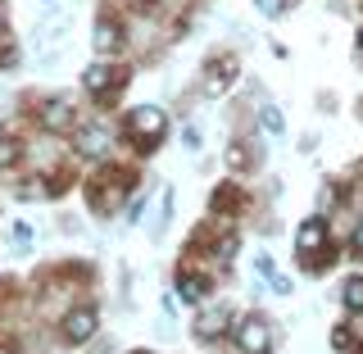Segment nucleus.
Returning <instances> with one entry per match:
<instances>
[{"instance_id": "f257e3e1", "label": "nucleus", "mask_w": 363, "mask_h": 354, "mask_svg": "<svg viewBox=\"0 0 363 354\" xmlns=\"http://www.w3.org/2000/svg\"><path fill=\"white\" fill-rule=\"evenodd\" d=\"M164 128H168V118H164V114H159L155 105H141V109H132V118H128V132H132L136 141L145 145V150H150V145L159 141V136H164Z\"/></svg>"}, {"instance_id": "f03ea898", "label": "nucleus", "mask_w": 363, "mask_h": 354, "mask_svg": "<svg viewBox=\"0 0 363 354\" xmlns=\"http://www.w3.org/2000/svg\"><path fill=\"white\" fill-rule=\"evenodd\" d=\"M236 345L245 354H268L272 350V332L264 318H245V323H236Z\"/></svg>"}, {"instance_id": "7ed1b4c3", "label": "nucleus", "mask_w": 363, "mask_h": 354, "mask_svg": "<svg viewBox=\"0 0 363 354\" xmlns=\"http://www.w3.org/2000/svg\"><path fill=\"white\" fill-rule=\"evenodd\" d=\"M323 241H327V223H323V219H309V223L300 227V236H295V245H300L304 259H309L313 250H323Z\"/></svg>"}, {"instance_id": "20e7f679", "label": "nucleus", "mask_w": 363, "mask_h": 354, "mask_svg": "<svg viewBox=\"0 0 363 354\" xmlns=\"http://www.w3.org/2000/svg\"><path fill=\"white\" fill-rule=\"evenodd\" d=\"M232 73H236V60H232V55H218V60H209V68H204V77H209V91H227V87H232Z\"/></svg>"}, {"instance_id": "39448f33", "label": "nucleus", "mask_w": 363, "mask_h": 354, "mask_svg": "<svg viewBox=\"0 0 363 354\" xmlns=\"http://www.w3.org/2000/svg\"><path fill=\"white\" fill-rule=\"evenodd\" d=\"M64 332H68V341H86L96 332V309H73L64 318Z\"/></svg>"}, {"instance_id": "423d86ee", "label": "nucleus", "mask_w": 363, "mask_h": 354, "mask_svg": "<svg viewBox=\"0 0 363 354\" xmlns=\"http://www.w3.org/2000/svg\"><path fill=\"white\" fill-rule=\"evenodd\" d=\"M77 150L91 155V159H100L109 150V132L105 128H82V132H77Z\"/></svg>"}, {"instance_id": "0eeeda50", "label": "nucleus", "mask_w": 363, "mask_h": 354, "mask_svg": "<svg viewBox=\"0 0 363 354\" xmlns=\"http://www.w3.org/2000/svg\"><path fill=\"white\" fill-rule=\"evenodd\" d=\"M86 87L96 91V96H109V91L118 87V73H113V68H105V64H91V68H86Z\"/></svg>"}, {"instance_id": "6e6552de", "label": "nucleus", "mask_w": 363, "mask_h": 354, "mask_svg": "<svg viewBox=\"0 0 363 354\" xmlns=\"http://www.w3.org/2000/svg\"><path fill=\"white\" fill-rule=\"evenodd\" d=\"M41 123H45L50 132L68 128V123H73V105H64V100H50V105H45V114H41Z\"/></svg>"}, {"instance_id": "1a4fd4ad", "label": "nucleus", "mask_w": 363, "mask_h": 354, "mask_svg": "<svg viewBox=\"0 0 363 354\" xmlns=\"http://www.w3.org/2000/svg\"><path fill=\"white\" fill-rule=\"evenodd\" d=\"M96 45H100V50H118V45H123V32H118V23H113V18H100L96 23Z\"/></svg>"}, {"instance_id": "9d476101", "label": "nucleus", "mask_w": 363, "mask_h": 354, "mask_svg": "<svg viewBox=\"0 0 363 354\" xmlns=\"http://www.w3.org/2000/svg\"><path fill=\"white\" fill-rule=\"evenodd\" d=\"M177 295H182V300H191V304H196V300H204V282L196 277V272H182V282H177Z\"/></svg>"}, {"instance_id": "9b49d317", "label": "nucleus", "mask_w": 363, "mask_h": 354, "mask_svg": "<svg viewBox=\"0 0 363 354\" xmlns=\"http://www.w3.org/2000/svg\"><path fill=\"white\" fill-rule=\"evenodd\" d=\"M227 323V314L223 309H213L209 318H200V327H196V332H200V341H213V336H218V327Z\"/></svg>"}, {"instance_id": "f8f14e48", "label": "nucleus", "mask_w": 363, "mask_h": 354, "mask_svg": "<svg viewBox=\"0 0 363 354\" xmlns=\"http://www.w3.org/2000/svg\"><path fill=\"white\" fill-rule=\"evenodd\" d=\"M345 309H363V277H354V282H345Z\"/></svg>"}, {"instance_id": "ddd939ff", "label": "nucleus", "mask_w": 363, "mask_h": 354, "mask_svg": "<svg viewBox=\"0 0 363 354\" xmlns=\"http://www.w3.org/2000/svg\"><path fill=\"white\" fill-rule=\"evenodd\" d=\"M45 196V182L41 177H32V182H23L18 187V200H41Z\"/></svg>"}, {"instance_id": "4468645a", "label": "nucleus", "mask_w": 363, "mask_h": 354, "mask_svg": "<svg viewBox=\"0 0 363 354\" xmlns=\"http://www.w3.org/2000/svg\"><path fill=\"white\" fill-rule=\"evenodd\" d=\"M14 159H18V145L9 141V136H0V168H9Z\"/></svg>"}, {"instance_id": "2eb2a0df", "label": "nucleus", "mask_w": 363, "mask_h": 354, "mask_svg": "<svg viewBox=\"0 0 363 354\" xmlns=\"http://www.w3.org/2000/svg\"><path fill=\"white\" fill-rule=\"evenodd\" d=\"M14 245H18V250H28V245H32V227H28V223H18V227H14Z\"/></svg>"}, {"instance_id": "dca6fc26", "label": "nucleus", "mask_w": 363, "mask_h": 354, "mask_svg": "<svg viewBox=\"0 0 363 354\" xmlns=\"http://www.w3.org/2000/svg\"><path fill=\"white\" fill-rule=\"evenodd\" d=\"M264 128H268V132H281L286 123H281V114H277V109H264Z\"/></svg>"}, {"instance_id": "f3484780", "label": "nucleus", "mask_w": 363, "mask_h": 354, "mask_svg": "<svg viewBox=\"0 0 363 354\" xmlns=\"http://www.w3.org/2000/svg\"><path fill=\"white\" fill-rule=\"evenodd\" d=\"M259 9H264V14H281V9H286V0H259Z\"/></svg>"}, {"instance_id": "a211bd4d", "label": "nucleus", "mask_w": 363, "mask_h": 354, "mask_svg": "<svg viewBox=\"0 0 363 354\" xmlns=\"http://www.w3.org/2000/svg\"><path fill=\"white\" fill-rule=\"evenodd\" d=\"M354 250H363V223L354 227Z\"/></svg>"}, {"instance_id": "6ab92c4d", "label": "nucleus", "mask_w": 363, "mask_h": 354, "mask_svg": "<svg viewBox=\"0 0 363 354\" xmlns=\"http://www.w3.org/2000/svg\"><path fill=\"white\" fill-rule=\"evenodd\" d=\"M359 55H363V32H359Z\"/></svg>"}, {"instance_id": "aec40b11", "label": "nucleus", "mask_w": 363, "mask_h": 354, "mask_svg": "<svg viewBox=\"0 0 363 354\" xmlns=\"http://www.w3.org/2000/svg\"><path fill=\"white\" fill-rule=\"evenodd\" d=\"M0 354H9V350H0Z\"/></svg>"}]
</instances>
